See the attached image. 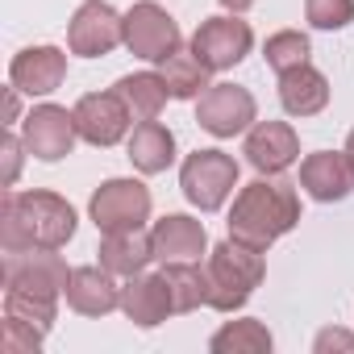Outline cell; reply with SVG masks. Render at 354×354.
Returning a JSON list of instances; mask_svg holds the SVG:
<instances>
[{
    "instance_id": "obj_1",
    "label": "cell",
    "mask_w": 354,
    "mask_h": 354,
    "mask_svg": "<svg viewBox=\"0 0 354 354\" xmlns=\"http://www.w3.org/2000/svg\"><path fill=\"white\" fill-rule=\"evenodd\" d=\"M71 267L55 250H21L5 254V317H17L42 333H50L59 317V296L67 292Z\"/></svg>"
},
{
    "instance_id": "obj_2",
    "label": "cell",
    "mask_w": 354,
    "mask_h": 354,
    "mask_svg": "<svg viewBox=\"0 0 354 354\" xmlns=\"http://www.w3.org/2000/svg\"><path fill=\"white\" fill-rule=\"evenodd\" d=\"M75 209L59 192H5L0 205V250H63L75 238Z\"/></svg>"
},
{
    "instance_id": "obj_3",
    "label": "cell",
    "mask_w": 354,
    "mask_h": 354,
    "mask_svg": "<svg viewBox=\"0 0 354 354\" xmlns=\"http://www.w3.org/2000/svg\"><path fill=\"white\" fill-rule=\"evenodd\" d=\"M296 225H300V196H296V184L279 180V175H259L254 184H246L234 196L230 238H238L254 250H267Z\"/></svg>"
},
{
    "instance_id": "obj_4",
    "label": "cell",
    "mask_w": 354,
    "mask_h": 354,
    "mask_svg": "<svg viewBox=\"0 0 354 354\" xmlns=\"http://www.w3.org/2000/svg\"><path fill=\"white\" fill-rule=\"evenodd\" d=\"M205 275H209V308L238 313L254 296V288L263 283L267 259H263V250H254V246H246L238 238H225V242H217L209 250Z\"/></svg>"
},
{
    "instance_id": "obj_5",
    "label": "cell",
    "mask_w": 354,
    "mask_h": 354,
    "mask_svg": "<svg viewBox=\"0 0 354 354\" xmlns=\"http://www.w3.org/2000/svg\"><path fill=\"white\" fill-rule=\"evenodd\" d=\"M180 188L188 196V205H196L201 213H217L230 192L238 188V158L209 146V150H192L180 167Z\"/></svg>"
},
{
    "instance_id": "obj_6",
    "label": "cell",
    "mask_w": 354,
    "mask_h": 354,
    "mask_svg": "<svg viewBox=\"0 0 354 354\" xmlns=\"http://www.w3.org/2000/svg\"><path fill=\"white\" fill-rule=\"evenodd\" d=\"M150 205L154 201L142 180H104L92 192L88 213L100 234H121V230H142L150 221Z\"/></svg>"
},
{
    "instance_id": "obj_7",
    "label": "cell",
    "mask_w": 354,
    "mask_h": 354,
    "mask_svg": "<svg viewBox=\"0 0 354 354\" xmlns=\"http://www.w3.org/2000/svg\"><path fill=\"white\" fill-rule=\"evenodd\" d=\"M254 46V30L250 21H242V13H217L205 17L192 34V50L209 71H230L238 67Z\"/></svg>"
},
{
    "instance_id": "obj_8",
    "label": "cell",
    "mask_w": 354,
    "mask_h": 354,
    "mask_svg": "<svg viewBox=\"0 0 354 354\" xmlns=\"http://www.w3.org/2000/svg\"><path fill=\"white\" fill-rule=\"evenodd\" d=\"M125 46L133 59H146V63H162L167 55H175L184 46V34L175 26V17L154 5V0H142L125 13Z\"/></svg>"
},
{
    "instance_id": "obj_9",
    "label": "cell",
    "mask_w": 354,
    "mask_h": 354,
    "mask_svg": "<svg viewBox=\"0 0 354 354\" xmlns=\"http://www.w3.org/2000/svg\"><path fill=\"white\" fill-rule=\"evenodd\" d=\"M125 42V17L109 0H84L67 26V46L80 59H104Z\"/></svg>"
},
{
    "instance_id": "obj_10",
    "label": "cell",
    "mask_w": 354,
    "mask_h": 354,
    "mask_svg": "<svg viewBox=\"0 0 354 354\" xmlns=\"http://www.w3.org/2000/svg\"><path fill=\"white\" fill-rule=\"evenodd\" d=\"M196 121L213 138H238L259 121V104L242 84H209L196 100Z\"/></svg>"
},
{
    "instance_id": "obj_11",
    "label": "cell",
    "mask_w": 354,
    "mask_h": 354,
    "mask_svg": "<svg viewBox=\"0 0 354 354\" xmlns=\"http://www.w3.org/2000/svg\"><path fill=\"white\" fill-rule=\"evenodd\" d=\"M71 113H75V129H80V138L88 146H100L104 150V146H117L121 138H129L133 113L117 96V88L113 92H88V96H80Z\"/></svg>"
},
{
    "instance_id": "obj_12",
    "label": "cell",
    "mask_w": 354,
    "mask_h": 354,
    "mask_svg": "<svg viewBox=\"0 0 354 354\" xmlns=\"http://www.w3.org/2000/svg\"><path fill=\"white\" fill-rule=\"evenodd\" d=\"M21 138H26V150L42 162H59L75 150V113H67L63 104H38L30 109V117L21 121Z\"/></svg>"
},
{
    "instance_id": "obj_13",
    "label": "cell",
    "mask_w": 354,
    "mask_h": 354,
    "mask_svg": "<svg viewBox=\"0 0 354 354\" xmlns=\"http://www.w3.org/2000/svg\"><path fill=\"white\" fill-rule=\"evenodd\" d=\"M242 154L259 175H283L300 158V138L288 121H254L246 129Z\"/></svg>"
},
{
    "instance_id": "obj_14",
    "label": "cell",
    "mask_w": 354,
    "mask_h": 354,
    "mask_svg": "<svg viewBox=\"0 0 354 354\" xmlns=\"http://www.w3.org/2000/svg\"><path fill=\"white\" fill-rule=\"evenodd\" d=\"M154 238V259L167 263H201V254H209V230L205 221L188 217V213H167L162 221H154L150 230Z\"/></svg>"
},
{
    "instance_id": "obj_15",
    "label": "cell",
    "mask_w": 354,
    "mask_h": 354,
    "mask_svg": "<svg viewBox=\"0 0 354 354\" xmlns=\"http://www.w3.org/2000/svg\"><path fill=\"white\" fill-rule=\"evenodd\" d=\"M67 80V55L59 46H26L9 63V84L21 96H50Z\"/></svg>"
},
{
    "instance_id": "obj_16",
    "label": "cell",
    "mask_w": 354,
    "mask_h": 354,
    "mask_svg": "<svg viewBox=\"0 0 354 354\" xmlns=\"http://www.w3.org/2000/svg\"><path fill=\"white\" fill-rule=\"evenodd\" d=\"M300 188L321 201V205H333V201H346L354 192V167L346 158V150H317L300 162Z\"/></svg>"
},
{
    "instance_id": "obj_17",
    "label": "cell",
    "mask_w": 354,
    "mask_h": 354,
    "mask_svg": "<svg viewBox=\"0 0 354 354\" xmlns=\"http://www.w3.org/2000/svg\"><path fill=\"white\" fill-rule=\"evenodd\" d=\"M63 296L80 317H109L113 308H121V283L109 267H71Z\"/></svg>"
},
{
    "instance_id": "obj_18",
    "label": "cell",
    "mask_w": 354,
    "mask_h": 354,
    "mask_svg": "<svg viewBox=\"0 0 354 354\" xmlns=\"http://www.w3.org/2000/svg\"><path fill=\"white\" fill-rule=\"evenodd\" d=\"M121 313L138 325V329H154L175 313L171 300V283L167 275H129V283L121 288Z\"/></svg>"
},
{
    "instance_id": "obj_19",
    "label": "cell",
    "mask_w": 354,
    "mask_h": 354,
    "mask_svg": "<svg viewBox=\"0 0 354 354\" xmlns=\"http://www.w3.org/2000/svg\"><path fill=\"white\" fill-rule=\"evenodd\" d=\"M279 104L288 117H317L329 104V80L313 63L292 67L279 75Z\"/></svg>"
},
{
    "instance_id": "obj_20",
    "label": "cell",
    "mask_w": 354,
    "mask_h": 354,
    "mask_svg": "<svg viewBox=\"0 0 354 354\" xmlns=\"http://www.w3.org/2000/svg\"><path fill=\"white\" fill-rule=\"evenodd\" d=\"M100 267H109L113 275H142L154 263V238L146 230H121V234H104L100 238Z\"/></svg>"
},
{
    "instance_id": "obj_21",
    "label": "cell",
    "mask_w": 354,
    "mask_h": 354,
    "mask_svg": "<svg viewBox=\"0 0 354 354\" xmlns=\"http://www.w3.org/2000/svg\"><path fill=\"white\" fill-rule=\"evenodd\" d=\"M129 162L142 171V175H158L175 162V133L154 117V121H138L133 133H129Z\"/></svg>"
},
{
    "instance_id": "obj_22",
    "label": "cell",
    "mask_w": 354,
    "mask_h": 354,
    "mask_svg": "<svg viewBox=\"0 0 354 354\" xmlns=\"http://www.w3.org/2000/svg\"><path fill=\"white\" fill-rule=\"evenodd\" d=\"M158 75H162L171 100H201L213 71L196 59V50H184V46H180L175 55H167V59L158 63Z\"/></svg>"
},
{
    "instance_id": "obj_23",
    "label": "cell",
    "mask_w": 354,
    "mask_h": 354,
    "mask_svg": "<svg viewBox=\"0 0 354 354\" xmlns=\"http://www.w3.org/2000/svg\"><path fill=\"white\" fill-rule=\"evenodd\" d=\"M117 96L129 104L133 121H154L162 109H167V84L158 71H138V75H121L117 80Z\"/></svg>"
},
{
    "instance_id": "obj_24",
    "label": "cell",
    "mask_w": 354,
    "mask_h": 354,
    "mask_svg": "<svg viewBox=\"0 0 354 354\" xmlns=\"http://www.w3.org/2000/svg\"><path fill=\"white\" fill-rule=\"evenodd\" d=\"M275 337L263 321L254 317H242V321H225L213 337H209V350L213 354H271Z\"/></svg>"
},
{
    "instance_id": "obj_25",
    "label": "cell",
    "mask_w": 354,
    "mask_h": 354,
    "mask_svg": "<svg viewBox=\"0 0 354 354\" xmlns=\"http://www.w3.org/2000/svg\"><path fill=\"white\" fill-rule=\"evenodd\" d=\"M162 275L171 283L175 313H196L201 304H209V275H205V267H196V263H167Z\"/></svg>"
},
{
    "instance_id": "obj_26",
    "label": "cell",
    "mask_w": 354,
    "mask_h": 354,
    "mask_svg": "<svg viewBox=\"0 0 354 354\" xmlns=\"http://www.w3.org/2000/svg\"><path fill=\"white\" fill-rule=\"evenodd\" d=\"M308 55H313V46H308V34H300V30H279V34H271L267 46H263V59H267V67H271L275 75H283V71H292V67H304Z\"/></svg>"
},
{
    "instance_id": "obj_27",
    "label": "cell",
    "mask_w": 354,
    "mask_h": 354,
    "mask_svg": "<svg viewBox=\"0 0 354 354\" xmlns=\"http://www.w3.org/2000/svg\"><path fill=\"white\" fill-rule=\"evenodd\" d=\"M304 17L313 30H346L354 21V0H304Z\"/></svg>"
},
{
    "instance_id": "obj_28",
    "label": "cell",
    "mask_w": 354,
    "mask_h": 354,
    "mask_svg": "<svg viewBox=\"0 0 354 354\" xmlns=\"http://www.w3.org/2000/svg\"><path fill=\"white\" fill-rule=\"evenodd\" d=\"M42 329H34V325H26V321H17V317H5V333H0V350L5 354H34L38 346H42Z\"/></svg>"
},
{
    "instance_id": "obj_29",
    "label": "cell",
    "mask_w": 354,
    "mask_h": 354,
    "mask_svg": "<svg viewBox=\"0 0 354 354\" xmlns=\"http://www.w3.org/2000/svg\"><path fill=\"white\" fill-rule=\"evenodd\" d=\"M21 154L26 150V138H17L13 129H5V138H0V158H5V188L17 184V175H21Z\"/></svg>"
},
{
    "instance_id": "obj_30",
    "label": "cell",
    "mask_w": 354,
    "mask_h": 354,
    "mask_svg": "<svg viewBox=\"0 0 354 354\" xmlns=\"http://www.w3.org/2000/svg\"><path fill=\"white\" fill-rule=\"evenodd\" d=\"M313 346H317V354H329V350H350L354 354V333H346V329H321Z\"/></svg>"
},
{
    "instance_id": "obj_31",
    "label": "cell",
    "mask_w": 354,
    "mask_h": 354,
    "mask_svg": "<svg viewBox=\"0 0 354 354\" xmlns=\"http://www.w3.org/2000/svg\"><path fill=\"white\" fill-rule=\"evenodd\" d=\"M5 113H9V121L5 125H13V121H21V92L9 84V96H5Z\"/></svg>"
},
{
    "instance_id": "obj_32",
    "label": "cell",
    "mask_w": 354,
    "mask_h": 354,
    "mask_svg": "<svg viewBox=\"0 0 354 354\" xmlns=\"http://www.w3.org/2000/svg\"><path fill=\"white\" fill-rule=\"evenodd\" d=\"M250 5H254V0H221V9H225V13H246Z\"/></svg>"
},
{
    "instance_id": "obj_33",
    "label": "cell",
    "mask_w": 354,
    "mask_h": 354,
    "mask_svg": "<svg viewBox=\"0 0 354 354\" xmlns=\"http://www.w3.org/2000/svg\"><path fill=\"white\" fill-rule=\"evenodd\" d=\"M346 158H350V167H354V129L346 133Z\"/></svg>"
}]
</instances>
